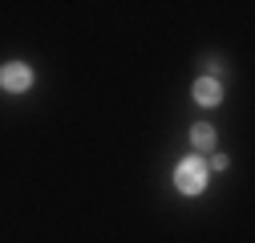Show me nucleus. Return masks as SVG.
Masks as SVG:
<instances>
[{
    "label": "nucleus",
    "instance_id": "nucleus-1",
    "mask_svg": "<svg viewBox=\"0 0 255 243\" xmlns=\"http://www.w3.org/2000/svg\"><path fill=\"white\" fill-rule=\"evenodd\" d=\"M174 182H178L182 195H203V187H207V162L199 154L195 158H182L178 170H174Z\"/></svg>",
    "mask_w": 255,
    "mask_h": 243
},
{
    "label": "nucleus",
    "instance_id": "nucleus-2",
    "mask_svg": "<svg viewBox=\"0 0 255 243\" xmlns=\"http://www.w3.org/2000/svg\"><path fill=\"white\" fill-rule=\"evenodd\" d=\"M33 85V69L20 65V61H12V65L0 69V89H8V94H20V89Z\"/></svg>",
    "mask_w": 255,
    "mask_h": 243
},
{
    "label": "nucleus",
    "instance_id": "nucleus-3",
    "mask_svg": "<svg viewBox=\"0 0 255 243\" xmlns=\"http://www.w3.org/2000/svg\"><path fill=\"white\" fill-rule=\"evenodd\" d=\"M190 94H195V102H199V106H219V98H223V85H219L215 77H199Z\"/></svg>",
    "mask_w": 255,
    "mask_h": 243
},
{
    "label": "nucleus",
    "instance_id": "nucleus-4",
    "mask_svg": "<svg viewBox=\"0 0 255 243\" xmlns=\"http://www.w3.org/2000/svg\"><path fill=\"white\" fill-rule=\"evenodd\" d=\"M190 142H195L199 150H211L215 146V126H211V122H199V126L190 130Z\"/></svg>",
    "mask_w": 255,
    "mask_h": 243
},
{
    "label": "nucleus",
    "instance_id": "nucleus-5",
    "mask_svg": "<svg viewBox=\"0 0 255 243\" xmlns=\"http://www.w3.org/2000/svg\"><path fill=\"white\" fill-rule=\"evenodd\" d=\"M207 170H227V154H215V158H211V166H207Z\"/></svg>",
    "mask_w": 255,
    "mask_h": 243
}]
</instances>
